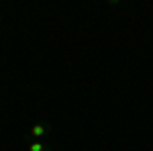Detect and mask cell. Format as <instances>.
Returning <instances> with one entry per match:
<instances>
[{
	"instance_id": "obj_1",
	"label": "cell",
	"mask_w": 153,
	"mask_h": 151,
	"mask_svg": "<svg viewBox=\"0 0 153 151\" xmlns=\"http://www.w3.org/2000/svg\"><path fill=\"white\" fill-rule=\"evenodd\" d=\"M49 131H51V127L49 125H45V123H35L33 127L29 129V135L33 137V139H37V141H41L45 135H47Z\"/></svg>"
},
{
	"instance_id": "obj_2",
	"label": "cell",
	"mask_w": 153,
	"mask_h": 151,
	"mask_svg": "<svg viewBox=\"0 0 153 151\" xmlns=\"http://www.w3.org/2000/svg\"><path fill=\"white\" fill-rule=\"evenodd\" d=\"M27 151H51V147H47L45 143H41V141L33 139L29 145H27Z\"/></svg>"
}]
</instances>
